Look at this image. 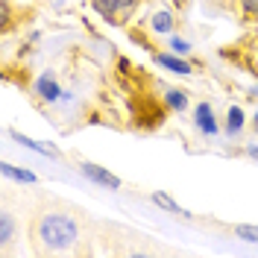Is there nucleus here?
<instances>
[{"mask_svg":"<svg viewBox=\"0 0 258 258\" xmlns=\"http://www.w3.org/2000/svg\"><path fill=\"white\" fill-rule=\"evenodd\" d=\"M252 132L258 135V112H255V117H252Z\"/></svg>","mask_w":258,"mask_h":258,"instance_id":"obj_19","label":"nucleus"},{"mask_svg":"<svg viewBox=\"0 0 258 258\" xmlns=\"http://www.w3.org/2000/svg\"><path fill=\"white\" fill-rule=\"evenodd\" d=\"M249 100H258V85H252V91H249Z\"/></svg>","mask_w":258,"mask_h":258,"instance_id":"obj_18","label":"nucleus"},{"mask_svg":"<svg viewBox=\"0 0 258 258\" xmlns=\"http://www.w3.org/2000/svg\"><path fill=\"white\" fill-rule=\"evenodd\" d=\"M32 235L47 249H68L80 238V223L71 214H41L32 223Z\"/></svg>","mask_w":258,"mask_h":258,"instance_id":"obj_1","label":"nucleus"},{"mask_svg":"<svg viewBox=\"0 0 258 258\" xmlns=\"http://www.w3.org/2000/svg\"><path fill=\"white\" fill-rule=\"evenodd\" d=\"M150 30L156 32V35H173V30H176L173 9H156L153 18H150Z\"/></svg>","mask_w":258,"mask_h":258,"instance_id":"obj_9","label":"nucleus"},{"mask_svg":"<svg viewBox=\"0 0 258 258\" xmlns=\"http://www.w3.org/2000/svg\"><path fill=\"white\" fill-rule=\"evenodd\" d=\"M35 97L44 100L47 106H53V103L64 100L68 94L62 91V85H59V80H56V74H53V71H44V74L35 77Z\"/></svg>","mask_w":258,"mask_h":258,"instance_id":"obj_5","label":"nucleus"},{"mask_svg":"<svg viewBox=\"0 0 258 258\" xmlns=\"http://www.w3.org/2000/svg\"><path fill=\"white\" fill-rule=\"evenodd\" d=\"M80 173L88 179V182H94V185H100V188H106V191H120V188H123L120 176H114L112 170L100 167V164H94V161H80Z\"/></svg>","mask_w":258,"mask_h":258,"instance_id":"obj_4","label":"nucleus"},{"mask_svg":"<svg viewBox=\"0 0 258 258\" xmlns=\"http://www.w3.org/2000/svg\"><path fill=\"white\" fill-rule=\"evenodd\" d=\"M9 132V138L15 141V144L27 147V150H32V153H38V156H47V159H62V153H59V147L47 144V141H35V138H30V135H24V132H18V129H6Z\"/></svg>","mask_w":258,"mask_h":258,"instance_id":"obj_6","label":"nucleus"},{"mask_svg":"<svg viewBox=\"0 0 258 258\" xmlns=\"http://www.w3.org/2000/svg\"><path fill=\"white\" fill-rule=\"evenodd\" d=\"M255 18H258V9H255Z\"/></svg>","mask_w":258,"mask_h":258,"instance_id":"obj_20","label":"nucleus"},{"mask_svg":"<svg viewBox=\"0 0 258 258\" xmlns=\"http://www.w3.org/2000/svg\"><path fill=\"white\" fill-rule=\"evenodd\" d=\"M243 153H246L249 159H255V161H258V144H246V147H243Z\"/></svg>","mask_w":258,"mask_h":258,"instance_id":"obj_17","label":"nucleus"},{"mask_svg":"<svg viewBox=\"0 0 258 258\" xmlns=\"http://www.w3.org/2000/svg\"><path fill=\"white\" fill-rule=\"evenodd\" d=\"M223 59H232L235 64H241L246 71H252V77H258V35H249L238 47H223L220 50Z\"/></svg>","mask_w":258,"mask_h":258,"instance_id":"obj_3","label":"nucleus"},{"mask_svg":"<svg viewBox=\"0 0 258 258\" xmlns=\"http://www.w3.org/2000/svg\"><path fill=\"white\" fill-rule=\"evenodd\" d=\"M167 44H170V50H173V53H179V56H188V53H194V44L188 41V38H182V35H170V38H167Z\"/></svg>","mask_w":258,"mask_h":258,"instance_id":"obj_15","label":"nucleus"},{"mask_svg":"<svg viewBox=\"0 0 258 258\" xmlns=\"http://www.w3.org/2000/svg\"><path fill=\"white\" fill-rule=\"evenodd\" d=\"M150 200H153V206H159V209L164 211H170V214H179V217H191V211L188 209H182L176 200L170 197V194H164V191H153L150 194Z\"/></svg>","mask_w":258,"mask_h":258,"instance_id":"obj_12","label":"nucleus"},{"mask_svg":"<svg viewBox=\"0 0 258 258\" xmlns=\"http://www.w3.org/2000/svg\"><path fill=\"white\" fill-rule=\"evenodd\" d=\"M153 62L159 68H167L170 74H179V77H191L194 74V64L179 53H153Z\"/></svg>","mask_w":258,"mask_h":258,"instance_id":"obj_8","label":"nucleus"},{"mask_svg":"<svg viewBox=\"0 0 258 258\" xmlns=\"http://www.w3.org/2000/svg\"><path fill=\"white\" fill-rule=\"evenodd\" d=\"M0 170H3V176H6V179H15V182H24V185H35V182H38V176H35L32 170L15 167V164H9V161H3V164H0Z\"/></svg>","mask_w":258,"mask_h":258,"instance_id":"obj_13","label":"nucleus"},{"mask_svg":"<svg viewBox=\"0 0 258 258\" xmlns=\"http://www.w3.org/2000/svg\"><path fill=\"white\" fill-rule=\"evenodd\" d=\"M12 232H15V220H12L9 211H3V214H0V243H3V246L12 241Z\"/></svg>","mask_w":258,"mask_h":258,"instance_id":"obj_14","label":"nucleus"},{"mask_svg":"<svg viewBox=\"0 0 258 258\" xmlns=\"http://www.w3.org/2000/svg\"><path fill=\"white\" fill-rule=\"evenodd\" d=\"M161 103H164V109L167 112H176V114H182L185 109H188V94L182 91V88H167L164 94H161Z\"/></svg>","mask_w":258,"mask_h":258,"instance_id":"obj_11","label":"nucleus"},{"mask_svg":"<svg viewBox=\"0 0 258 258\" xmlns=\"http://www.w3.org/2000/svg\"><path fill=\"white\" fill-rule=\"evenodd\" d=\"M235 235L246 243H258V226H249V223H238L235 226Z\"/></svg>","mask_w":258,"mask_h":258,"instance_id":"obj_16","label":"nucleus"},{"mask_svg":"<svg viewBox=\"0 0 258 258\" xmlns=\"http://www.w3.org/2000/svg\"><path fill=\"white\" fill-rule=\"evenodd\" d=\"M194 126L200 129L203 135H217L220 132V123L214 117V109H211L209 100H203V103L194 106Z\"/></svg>","mask_w":258,"mask_h":258,"instance_id":"obj_7","label":"nucleus"},{"mask_svg":"<svg viewBox=\"0 0 258 258\" xmlns=\"http://www.w3.org/2000/svg\"><path fill=\"white\" fill-rule=\"evenodd\" d=\"M243 126H246V114H243V109L241 106H229V112H226V123H223L226 135H229V138H238V135L243 132Z\"/></svg>","mask_w":258,"mask_h":258,"instance_id":"obj_10","label":"nucleus"},{"mask_svg":"<svg viewBox=\"0 0 258 258\" xmlns=\"http://www.w3.org/2000/svg\"><path fill=\"white\" fill-rule=\"evenodd\" d=\"M141 0H91V9L112 27H126Z\"/></svg>","mask_w":258,"mask_h":258,"instance_id":"obj_2","label":"nucleus"}]
</instances>
